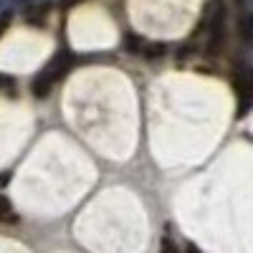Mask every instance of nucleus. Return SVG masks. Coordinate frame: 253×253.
<instances>
[{"mask_svg":"<svg viewBox=\"0 0 253 253\" xmlns=\"http://www.w3.org/2000/svg\"><path fill=\"white\" fill-rule=\"evenodd\" d=\"M48 41L33 33H10L0 41V69L3 71H28L46 56Z\"/></svg>","mask_w":253,"mask_h":253,"instance_id":"1","label":"nucleus"},{"mask_svg":"<svg viewBox=\"0 0 253 253\" xmlns=\"http://www.w3.org/2000/svg\"><path fill=\"white\" fill-rule=\"evenodd\" d=\"M71 36H74L76 46H107L114 41V28L101 13L84 10V13L74 15Z\"/></svg>","mask_w":253,"mask_h":253,"instance_id":"2","label":"nucleus"},{"mask_svg":"<svg viewBox=\"0 0 253 253\" xmlns=\"http://www.w3.org/2000/svg\"><path fill=\"white\" fill-rule=\"evenodd\" d=\"M26 124L23 109L0 101V165H5L15 155L18 144L26 137Z\"/></svg>","mask_w":253,"mask_h":253,"instance_id":"3","label":"nucleus"}]
</instances>
